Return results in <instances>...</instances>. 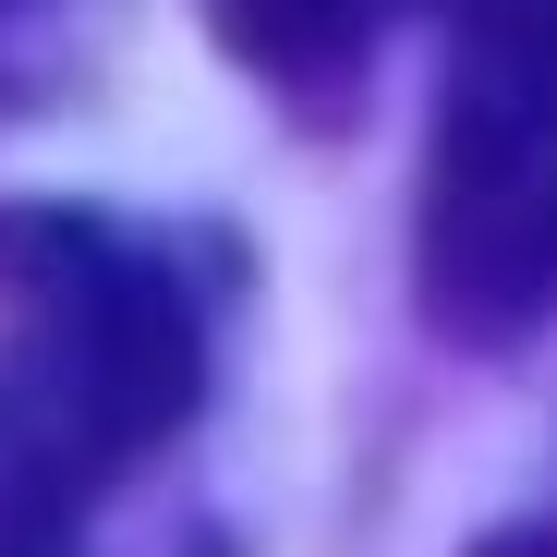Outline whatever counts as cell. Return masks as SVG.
<instances>
[{"mask_svg": "<svg viewBox=\"0 0 557 557\" xmlns=\"http://www.w3.org/2000/svg\"><path fill=\"white\" fill-rule=\"evenodd\" d=\"M207 400V304L98 207H0V424L73 497L122 485Z\"/></svg>", "mask_w": 557, "mask_h": 557, "instance_id": "1", "label": "cell"}, {"mask_svg": "<svg viewBox=\"0 0 557 557\" xmlns=\"http://www.w3.org/2000/svg\"><path fill=\"white\" fill-rule=\"evenodd\" d=\"M412 278L448 339H521L557 315V0H460L424 122Z\"/></svg>", "mask_w": 557, "mask_h": 557, "instance_id": "2", "label": "cell"}, {"mask_svg": "<svg viewBox=\"0 0 557 557\" xmlns=\"http://www.w3.org/2000/svg\"><path fill=\"white\" fill-rule=\"evenodd\" d=\"M207 25L292 110H339L363 85V49H376V0H207Z\"/></svg>", "mask_w": 557, "mask_h": 557, "instance_id": "3", "label": "cell"}, {"mask_svg": "<svg viewBox=\"0 0 557 557\" xmlns=\"http://www.w3.org/2000/svg\"><path fill=\"white\" fill-rule=\"evenodd\" d=\"M73 521H85V497L0 424V557H73Z\"/></svg>", "mask_w": 557, "mask_h": 557, "instance_id": "4", "label": "cell"}, {"mask_svg": "<svg viewBox=\"0 0 557 557\" xmlns=\"http://www.w3.org/2000/svg\"><path fill=\"white\" fill-rule=\"evenodd\" d=\"M85 13H98V0H0V110L37 98V85H61Z\"/></svg>", "mask_w": 557, "mask_h": 557, "instance_id": "5", "label": "cell"}, {"mask_svg": "<svg viewBox=\"0 0 557 557\" xmlns=\"http://www.w3.org/2000/svg\"><path fill=\"white\" fill-rule=\"evenodd\" d=\"M473 557H557V521H521V533H485Z\"/></svg>", "mask_w": 557, "mask_h": 557, "instance_id": "6", "label": "cell"}]
</instances>
